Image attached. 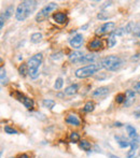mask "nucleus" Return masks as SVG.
Returning <instances> with one entry per match:
<instances>
[{"instance_id": "nucleus-20", "label": "nucleus", "mask_w": 140, "mask_h": 158, "mask_svg": "<svg viewBox=\"0 0 140 158\" xmlns=\"http://www.w3.org/2000/svg\"><path fill=\"white\" fill-rule=\"evenodd\" d=\"M41 40H42V33H40V32L32 33V37H30V41H32V43H39Z\"/></svg>"}, {"instance_id": "nucleus-24", "label": "nucleus", "mask_w": 140, "mask_h": 158, "mask_svg": "<svg viewBox=\"0 0 140 158\" xmlns=\"http://www.w3.org/2000/svg\"><path fill=\"white\" fill-rule=\"evenodd\" d=\"M80 146H81V148L84 151H90L91 150V143L87 141H85V140H82V141L80 142Z\"/></svg>"}, {"instance_id": "nucleus-19", "label": "nucleus", "mask_w": 140, "mask_h": 158, "mask_svg": "<svg viewBox=\"0 0 140 158\" xmlns=\"http://www.w3.org/2000/svg\"><path fill=\"white\" fill-rule=\"evenodd\" d=\"M115 44H117V35L114 32H112L108 39V46L109 48H113Z\"/></svg>"}, {"instance_id": "nucleus-10", "label": "nucleus", "mask_w": 140, "mask_h": 158, "mask_svg": "<svg viewBox=\"0 0 140 158\" xmlns=\"http://www.w3.org/2000/svg\"><path fill=\"white\" fill-rule=\"evenodd\" d=\"M68 58H69V60L73 64L81 63L82 58H83V54H82L81 52H79V51H75V52L70 53L69 56H68Z\"/></svg>"}, {"instance_id": "nucleus-1", "label": "nucleus", "mask_w": 140, "mask_h": 158, "mask_svg": "<svg viewBox=\"0 0 140 158\" xmlns=\"http://www.w3.org/2000/svg\"><path fill=\"white\" fill-rule=\"evenodd\" d=\"M37 6H38V2L34 1V0L22 1L16 9V13H15L16 19L19 22L25 21L29 15H32L35 12L36 9H37Z\"/></svg>"}, {"instance_id": "nucleus-29", "label": "nucleus", "mask_w": 140, "mask_h": 158, "mask_svg": "<svg viewBox=\"0 0 140 158\" xmlns=\"http://www.w3.org/2000/svg\"><path fill=\"white\" fill-rule=\"evenodd\" d=\"M4 131H6V133H9V135H16L17 131L15 130V129L11 128L10 126H6L4 127Z\"/></svg>"}, {"instance_id": "nucleus-34", "label": "nucleus", "mask_w": 140, "mask_h": 158, "mask_svg": "<svg viewBox=\"0 0 140 158\" xmlns=\"http://www.w3.org/2000/svg\"><path fill=\"white\" fill-rule=\"evenodd\" d=\"M4 16H3V14L1 13V15H0V27L1 28H3V25H4Z\"/></svg>"}, {"instance_id": "nucleus-8", "label": "nucleus", "mask_w": 140, "mask_h": 158, "mask_svg": "<svg viewBox=\"0 0 140 158\" xmlns=\"http://www.w3.org/2000/svg\"><path fill=\"white\" fill-rule=\"evenodd\" d=\"M16 96H17V99H19V101L23 102V104H24V106H25L27 109H32V108H34V100H32V99L25 97V96H24V95H21L19 93V94H17Z\"/></svg>"}, {"instance_id": "nucleus-28", "label": "nucleus", "mask_w": 140, "mask_h": 158, "mask_svg": "<svg viewBox=\"0 0 140 158\" xmlns=\"http://www.w3.org/2000/svg\"><path fill=\"white\" fill-rule=\"evenodd\" d=\"M80 140V135H78L77 132H72L70 135V141L73 142V143H75V142H78Z\"/></svg>"}, {"instance_id": "nucleus-18", "label": "nucleus", "mask_w": 140, "mask_h": 158, "mask_svg": "<svg viewBox=\"0 0 140 158\" xmlns=\"http://www.w3.org/2000/svg\"><path fill=\"white\" fill-rule=\"evenodd\" d=\"M126 130H127V133H128V135H129L130 140H132V139H135V138L138 137V135H137L136 129H135L133 126L127 125V126H126Z\"/></svg>"}, {"instance_id": "nucleus-3", "label": "nucleus", "mask_w": 140, "mask_h": 158, "mask_svg": "<svg viewBox=\"0 0 140 158\" xmlns=\"http://www.w3.org/2000/svg\"><path fill=\"white\" fill-rule=\"evenodd\" d=\"M101 68H103L101 64H87V66L78 69V70L75 71V77H79V79H85V77H91V75L95 74V73L100 70Z\"/></svg>"}, {"instance_id": "nucleus-4", "label": "nucleus", "mask_w": 140, "mask_h": 158, "mask_svg": "<svg viewBox=\"0 0 140 158\" xmlns=\"http://www.w3.org/2000/svg\"><path fill=\"white\" fill-rule=\"evenodd\" d=\"M101 67L104 69H107L109 71H115L122 66V59L119 56H114V55H110L107 56L101 60Z\"/></svg>"}, {"instance_id": "nucleus-32", "label": "nucleus", "mask_w": 140, "mask_h": 158, "mask_svg": "<svg viewBox=\"0 0 140 158\" xmlns=\"http://www.w3.org/2000/svg\"><path fill=\"white\" fill-rule=\"evenodd\" d=\"M136 154H137V150L130 148V151L127 153V158H136Z\"/></svg>"}, {"instance_id": "nucleus-17", "label": "nucleus", "mask_w": 140, "mask_h": 158, "mask_svg": "<svg viewBox=\"0 0 140 158\" xmlns=\"http://www.w3.org/2000/svg\"><path fill=\"white\" fill-rule=\"evenodd\" d=\"M97 59V56L95 54H88V55H85V56H83V58H82L81 63L83 64H86V63H94L95 60Z\"/></svg>"}, {"instance_id": "nucleus-11", "label": "nucleus", "mask_w": 140, "mask_h": 158, "mask_svg": "<svg viewBox=\"0 0 140 158\" xmlns=\"http://www.w3.org/2000/svg\"><path fill=\"white\" fill-rule=\"evenodd\" d=\"M53 19H54V21L56 22L57 24L63 25V24H65L66 22H67V14H66V13H63V12L55 13V14L53 15Z\"/></svg>"}, {"instance_id": "nucleus-21", "label": "nucleus", "mask_w": 140, "mask_h": 158, "mask_svg": "<svg viewBox=\"0 0 140 158\" xmlns=\"http://www.w3.org/2000/svg\"><path fill=\"white\" fill-rule=\"evenodd\" d=\"M94 109H95L94 102L88 101V102H86L85 106H84L83 111H84V112H92V111H94Z\"/></svg>"}, {"instance_id": "nucleus-14", "label": "nucleus", "mask_w": 140, "mask_h": 158, "mask_svg": "<svg viewBox=\"0 0 140 158\" xmlns=\"http://www.w3.org/2000/svg\"><path fill=\"white\" fill-rule=\"evenodd\" d=\"M88 48H92V50H98V48H103V42H101L100 39H94L92 42L90 43Z\"/></svg>"}, {"instance_id": "nucleus-22", "label": "nucleus", "mask_w": 140, "mask_h": 158, "mask_svg": "<svg viewBox=\"0 0 140 158\" xmlns=\"http://www.w3.org/2000/svg\"><path fill=\"white\" fill-rule=\"evenodd\" d=\"M13 12H14V8H13V6H10L6 11H4V13H2V14H3V16H4V19H8L9 17L12 16Z\"/></svg>"}, {"instance_id": "nucleus-33", "label": "nucleus", "mask_w": 140, "mask_h": 158, "mask_svg": "<svg viewBox=\"0 0 140 158\" xmlns=\"http://www.w3.org/2000/svg\"><path fill=\"white\" fill-rule=\"evenodd\" d=\"M97 17H98L99 19H103V21H104V19H108V16H107V15L105 14V12L99 13V14L97 15Z\"/></svg>"}, {"instance_id": "nucleus-9", "label": "nucleus", "mask_w": 140, "mask_h": 158, "mask_svg": "<svg viewBox=\"0 0 140 158\" xmlns=\"http://www.w3.org/2000/svg\"><path fill=\"white\" fill-rule=\"evenodd\" d=\"M126 99H125V106H130L135 101V96H136V92L132 89L126 90Z\"/></svg>"}, {"instance_id": "nucleus-15", "label": "nucleus", "mask_w": 140, "mask_h": 158, "mask_svg": "<svg viewBox=\"0 0 140 158\" xmlns=\"http://www.w3.org/2000/svg\"><path fill=\"white\" fill-rule=\"evenodd\" d=\"M78 88H79V86H78L77 84H73V85L68 86V87L66 88L65 90H64V94H65V95H67V96L74 95L75 93L78 92Z\"/></svg>"}, {"instance_id": "nucleus-26", "label": "nucleus", "mask_w": 140, "mask_h": 158, "mask_svg": "<svg viewBox=\"0 0 140 158\" xmlns=\"http://www.w3.org/2000/svg\"><path fill=\"white\" fill-rule=\"evenodd\" d=\"M63 84H64V81L62 77H58V79H56V81H55V84H54V88L56 90H59L62 87H63Z\"/></svg>"}, {"instance_id": "nucleus-13", "label": "nucleus", "mask_w": 140, "mask_h": 158, "mask_svg": "<svg viewBox=\"0 0 140 158\" xmlns=\"http://www.w3.org/2000/svg\"><path fill=\"white\" fill-rule=\"evenodd\" d=\"M66 122H67L68 124H70V125H72V126H80V124H81L80 119L78 118V116L72 115V114H69L67 117H66Z\"/></svg>"}, {"instance_id": "nucleus-36", "label": "nucleus", "mask_w": 140, "mask_h": 158, "mask_svg": "<svg viewBox=\"0 0 140 158\" xmlns=\"http://www.w3.org/2000/svg\"><path fill=\"white\" fill-rule=\"evenodd\" d=\"M135 92H136L137 94H140V81L135 85Z\"/></svg>"}, {"instance_id": "nucleus-35", "label": "nucleus", "mask_w": 140, "mask_h": 158, "mask_svg": "<svg viewBox=\"0 0 140 158\" xmlns=\"http://www.w3.org/2000/svg\"><path fill=\"white\" fill-rule=\"evenodd\" d=\"M134 115L137 117V118H140V106H138V108H137L136 110H135Z\"/></svg>"}, {"instance_id": "nucleus-37", "label": "nucleus", "mask_w": 140, "mask_h": 158, "mask_svg": "<svg viewBox=\"0 0 140 158\" xmlns=\"http://www.w3.org/2000/svg\"><path fill=\"white\" fill-rule=\"evenodd\" d=\"M17 158H29V156H28L27 154H22V155H19Z\"/></svg>"}, {"instance_id": "nucleus-38", "label": "nucleus", "mask_w": 140, "mask_h": 158, "mask_svg": "<svg viewBox=\"0 0 140 158\" xmlns=\"http://www.w3.org/2000/svg\"><path fill=\"white\" fill-rule=\"evenodd\" d=\"M109 157H110V158H120V157H117V155H112V154L109 155Z\"/></svg>"}, {"instance_id": "nucleus-27", "label": "nucleus", "mask_w": 140, "mask_h": 158, "mask_svg": "<svg viewBox=\"0 0 140 158\" xmlns=\"http://www.w3.org/2000/svg\"><path fill=\"white\" fill-rule=\"evenodd\" d=\"M1 85H6L8 83V79H6V71L3 70V68H1Z\"/></svg>"}, {"instance_id": "nucleus-6", "label": "nucleus", "mask_w": 140, "mask_h": 158, "mask_svg": "<svg viewBox=\"0 0 140 158\" xmlns=\"http://www.w3.org/2000/svg\"><path fill=\"white\" fill-rule=\"evenodd\" d=\"M114 27H115V24L113 22H107L104 25H101L98 29L96 30V35H105V33H108V32H111L114 30Z\"/></svg>"}, {"instance_id": "nucleus-31", "label": "nucleus", "mask_w": 140, "mask_h": 158, "mask_svg": "<svg viewBox=\"0 0 140 158\" xmlns=\"http://www.w3.org/2000/svg\"><path fill=\"white\" fill-rule=\"evenodd\" d=\"M133 33H134L135 35H137V37H140V24H135Z\"/></svg>"}, {"instance_id": "nucleus-39", "label": "nucleus", "mask_w": 140, "mask_h": 158, "mask_svg": "<svg viewBox=\"0 0 140 158\" xmlns=\"http://www.w3.org/2000/svg\"><path fill=\"white\" fill-rule=\"evenodd\" d=\"M87 27H88V25H84L83 27L81 28V29H82V30H84V29H86V28H87Z\"/></svg>"}, {"instance_id": "nucleus-2", "label": "nucleus", "mask_w": 140, "mask_h": 158, "mask_svg": "<svg viewBox=\"0 0 140 158\" xmlns=\"http://www.w3.org/2000/svg\"><path fill=\"white\" fill-rule=\"evenodd\" d=\"M42 54L39 53V54H36L34 55L32 57H30L29 60L27 63V66H28V75H29L32 79H37L39 77V67L40 64H42Z\"/></svg>"}, {"instance_id": "nucleus-25", "label": "nucleus", "mask_w": 140, "mask_h": 158, "mask_svg": "<svg viewBox=\"0 0 140 158\" xmlns=\"http://www.w3.org/2000/svg\"><path fill=\"white\" fill-rule=\"evenodd\" d=\"M19 74L21 75H26V73H28V66L27 64H21L19 66Z\"/></svg>"}, {"instance_id": "nucleus-5", "label": "nucleus", "mask_w": 140, "mask_h": 158, "mask_svg": "<svg viewBox=\"0 0 140 158\" xmlns=\"http://www.w3.org/2000/svg\"><path fill=\"white\" fill-rule=\"evenodd\" d=\"M56 6H57V4L54 3V2L48 3L45 6H43V8L39 11V13H38L37 16H36V21H37V22L44 21V19L49 16V14H50L53 10H55V9H56Z\"/></svg>"}, {"instance_id": "nucleus-30", "label": "nucleus", "mask_w": 140, "mask_h": 158, "mask_svg": "<svg viewBox=\"0 0 140 158\" xmlns=\"http://www.w3.org/2000/svg\"><path fill=\"white\" fill-rule=\"evenodd\" d=\"M125 99H126V96L124 94H119L115 97V100H117V103H122L123 101H125Z\"/></svg>"}, {"instance_id": "nucleus-7", "label": "nucleus", "mask_w": 140, "mask_h": 158, "mask_svg": "<svg viewBox=\"0 0 140 158\" xmlns=\"http://www.w3.org/2000/svg\"><path fill=\"white\" fill-rule=\"evenodd\" d=\"M82 44H83V37H82V35H80V33L75 35L74 37L71 38V39H70V45H71V48H80L82 46Z\"/></svg>"}, {"instance_id": "nucleus-12", "label": "nucleus", "mask_w": 140, "mask_h": 158, "mask_svg": "<svg viewBox=\"0 0 140 158\" xmlns=\"http://www.w3.org/2000/svg\"><path fill=\"white\" fill-rule=\"evenodd\" d=\"M107 94H109V87H107V86H101V87L97 88L96 90H94L93 96H94V97H104V96H106Z\"/></svg>"}, {"instance_id": "nucleus-16", "label": "nucleus", "mask_w": 140, "mask_h": 158, "mask_svg": "<svg viewBox=\"0 0 140 158\" xmlns=\"http://www.w3.org/2000/svg\"><path fill=\"white\" fill-rule=\"evenodd\" d=\"M115 140H117L120 148H127V146L130 145V141H127V140L124 139V138H122V137H117V135H115Z\"/></svg>"}, {"instance_id": "nucleus-23", "label": "nucleus", "mask_w": 140, "mask_h": 158, "mask_svg": "<svg viewBox=\"0 0 140 158\" xmlns=\"http://www.w3.org/2000/svg\"><path fill=\"white\" fill-rule=\"evenodd\" d=\"M44 108H48V109H53V106H55V101L54 100H51V99H44L43 102H42Z\"/></svg>"}]
</instances>
